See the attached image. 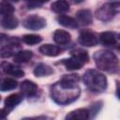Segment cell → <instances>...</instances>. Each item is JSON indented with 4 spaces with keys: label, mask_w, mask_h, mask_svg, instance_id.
<instances>
[{
    "label": "cell",
    "mask_w": 120,
    "mask_h": 120,
    "mask_svg": "<svg viewBox=\"0 0 120 120\" xmlns=\"http://www.w3.org/2000/svg\"><path fill=\"white\" fill-rule=\"evenodd\" d=\"M76 21L78 24L81 25H89L93 22L92 14L89 9H80L76 12Z\"/></svg>",
    "instance_id": "obj_15"
},
{
    "label": "cell",
    "mask_w": 120,
    "mask_h": 120,
    "mask_svg": "<svg viewBox=\"0 0 120 120\" xmlns=\"http://www.w3.org/2000/svg\"><path fill=\"white\" fill-rule=\"evenodd\" d=\"M1 70L3 73L11 75L16 78H21L24 75V72L21 68L13 66L12 64H10L8 62H5V61L1 63Z\"/></svg>",
    "instance_id": "obj_13"
},
{
    "label": "cell",
    "mask_w": 120,
    "mask_h": 120,
    "mask_svg": "<svg viewBox=\"0 0 120 120\" xmlns=\"http://www.w3.org/2000/svg\"><path fill=\"white\" fill-rule=\"evenodd\" d=\"M18 86V82L12 79V78H5L2 80L1 84H0V90L2 92H6V91H10L15 89Z\"/></svg>",
    "instance_id": "obj_22"
},
{
    "label": "cell",
    "mask_w": 120,
    "mask_h": 120,
    "mask_svg": "<svg viewBox=\"0 0 120 120\" xmlns=\"http://www.w3.org/2000/svg\"><path fill=\"white\" fill-rule=\"evenodd\" d=\"M5 38L7 40V43H1L0 55L2 58L10 57L20 52L19 50L21 49V45L17 38H8V37Z\"/></svg>",
    "instance_id": "obj_6"
},
{
    "label": "cell",
    "mask_w": 120,
    "mask_h": 120,
    "mask_svg": "<svg viewBox=\"0 0 120 120\" xmlns=\"http://www.w3.org/2000/svg\"><path fill=\"white\" fill-rule=\"evenodd\" d=\"M119 50H120V46H119Z\"/></svg>",
    "instance_id": "obj_30"
},
{
    "label": "cell",
    "mask_w": 120,
    "mask_h": 120,
    "mask_svg": "<svg viewBox=\"0 0 120 120\" xmlns=\"http://www.w3.org/2000/svg\"><path fill=\"white\" fill-rule=\"evenodd\" d=\"M20 89L22 94V96L26 98H34L38 95V86L30 80H24L20 84Z\"/></svg>",
    "instance_id": "obj_9"
},
{
    "label": "cell",
    "mask_w": 120,
    "mask_h": 120,
    "mask_svg": "<svg viewBox=\"0 0 120 120\" xmlns=\"http://www.w3.org/2000/svg\"><path fill=\"white\" fill-rule=\"evenodd\" d=\"M91 114L88 109L81 108L68 112L65 120H90Z\"/></svg>",
    "instance_id": "obj_11"
},
{
    "label": "cell",
    "mask_w": 120,
    "mask_h": 120,
    "mask_svg": "<svg viewBox=\"0 0 120 120\" xmlns=\"http://www.w3.org/2000/svg\"><path fill=\"white\" fill-rule=\"evenodd\" d=\"M120 7V3H105L96 10V17L99 21L109 22L111 21Z\"/></svg>",
    "instance_id": "obj_5"
},
{
    "label": "cell",
    "mask_w": 120,
    "mask_h": 120,
    "mask_svg": "<svg viewBox=\"0 0 120 120\" xmlns=\"http://www.w3.org/2000/svg\"><path fill=\"white\" fill-rule=\"evenodd\" d=\"M28 8H36L38 7H41L43 5V2H35V1H30L26 3Z\"/></svg>",
    "instance_id": "obj_26"
},
{
    "label": "cell",
    "mask_w": 120,
    "mask_h": 120,
    "mask_svg": "<svg viewBox=\"0 0 120 120\" xmlns=\"http://www.w3.org/2000/svg\"><path fill=\"white\" fill-rule=\"evenodd\" d=\"M93 58L95 60L97 68L100 70L107 72L115 71L119 65V60L117 56L111 51L99 50L94 53Z\"/></svg>",
    "instance_id": "obj_3"
},
{
    "label": "cell",
    "mask_w": 120,
    "mask_h": 120,
    "mask_svg": "<svg viewBox=\"0 0 120 120\" xmlns=\"http://www.w3.org/2000/svg\"><path fill=\"white\" fill-rule=\"evenodd\" d=\"M1 26L5 29H14L18 26V20L13 15L2 17L1 19Z\"/></svg>",
    "instance_id": "obj_20"
},
{
    "label": "cell",
    "mask_w": 120,
    "mask_h": 120,
    "mask_svg": "<svg viewBox=\"0 0 120 120\" xmlns=\"http://www.w3.org/2000/svg\"><path fill=\"white\" fill-rule=\"evenodd\" d=\"M57 22L61 25L68 27V28H77L79 26L76 19L70 16H67V15H59L57 17Z\"/></svg>",
    "instance_id": "obj_18"
},
{
    "label": "cell",
    "mask_w": 120,
    "mask_h": 120,
    "mask_svg": "<svg viewBox=\"0 0 120 120\" xmlns=\"http://www.w3.org/2000/svg\"><path fill=\"white\" fill-rule=\"evenodd\" d=\"M14 8L13 6L6 1H1L0 3V13L2 15V17H6V16H10L13 14L14 12Z\"/></svg>",
    "instance_id": "obj_23"
},
{
    "label": "cell",
    "mask_w": 120,
    "mask_h": 120,
    "mask_svg": "<svg viewBox=\"0 0 120 120\" xmlns=\"http://www.w3.org/2000/svg\"><path fill=\"white\" fill-rule=\"evenodd\" d=\"M22 120H51V119L47 116L41 115V116H35V117H26V118H23Z\"/></svg>",
    "instance_id": "obj_27"
},
{
    "label": "cell",
    "mask_w": 120,
    "mask_h": 120,
    "mask_svg": "<svg viewBox=\"0 0 120 120\" xmlns=\"http://www.w3.org/2000/svg\"><path fill=\"white\" fill-rule=\"evenodd\" d=\"M32 56H33V52L31 51H28V50H23L22 51V50L14 55V61L16 63H19V64L26 63L29 60H31Z\"/></svg>",
    "instance_id": "obj_21"
},
{
    "label": "cell",
    "mask_w": 120,
    "mask_h": 120,
    "mask_svg": "<svg viewBox=\"0 0 120 120\" xmlns=\"http://www.w3.org/2000/svg\"><path fill=\"white\" fill-rule=\"evenodd\" d=\"M53 69L47 64L44 63H39L36 66V68H34V74L37 77H45V76H49L51 74H52Z\"/></svg>",
    "instance_id": "obj_17"
},
{
    "label": "cell",
    "mask_w": 120,
    "mask_h": 120,
    "mask_svg": "<svg viewBox=\"0 0 120 120\" xmlns=\"http://www.w3.org/2000/svg\"><path fill=\"white\" fill-rule=\"evenodd\" d=\"M22 24L25 28L29 29V30H39V29H42L45 25H46V20L38 15H36V14H33V15H30L28 17H26L23 22H22Z\"/></svg>",
    "instance_id": "obj_7"
},
{
    "label": "cell",
    "mask_w": 120,
    "mask_h": 120,
    "mask_svg": "<svg viewBox=\"0 0 120 120\" xmlns=\"http://www.w3.org/2000/svg\"><path fill=\"white\" fill-rule=\"evenodd\" d=\"M82 81L86 87L93 93H102L107 88L106 76L96 69H87L83 76Z\"/></svg>",
    "instance_id": "obj_2"
},
{
    "label": "cell",
    "mask_w": 120,
    "mask_h": 120,
    "mask_svg": "<svg viewBox=\"0 0 120 120\" xmlns=\"http://www.w3.org/2000/svg\"><path fill=\"white\" fill-rule=\"evenodd\" d=\"M39 52L43 55L46 56H51V57H54L57 56L59 54L62 53L63 49L57 45H52V44H44L41 45L38 49Z\"/></svg>",
    "instance_id": "obj_12"
},
{
    "label": "cell",
    "mask_w": 120,
    "mask_h": 120,
    "mask_svg": "<svg viewBox=\"0 0 120 120\" xmlns=\"http://www.w3.org/2000/svg\"><path fill=\"white\" fill-rule=\"evenodd\" d=\"M22 40L28 45H35V44L41 42L42 38L40 36L35 35V34H26L22 37Z\"/></svg>",
    "instance_id": "obj_24"
},
{
    "label": "cell",
    "mask_w": 120,
    "mask_h": 120,
    "mask_svg": "<svg viewBox=\"0 0 120 120\" xmlns=\"http://www.w3.org/2000/svg\"><path fill=\"white\" fill-rule=\"evenodd\" d=\"M51 8L53 12L62 14V13H65L69 10V4L68 3V1L59 0V1L52 2L51 5Z\"/></svg>",
    "instance_id": "obj_19"
},
{
    "label": "cell",
    "mask_w": 120,
    "mask_h": 120,
    "mask_svg": "<svg viewBox=\"0 0 120 120\" xmlns=\"http://www.w3.org/2000/svg\"><path fill=\"white\" fill-rule=\"evenodd\" d=\"M101 105H102V102H101V101H98V102H96V103L92 104L91 109L89 110L90 114L92 115V117H94V116H95V114H97V112H98V110L100 109Z\"/></svg>",
    "instance_id": "obj_25"
},
{
    "label": "cell",
    "mask_w": 120,
    "mask_h": 120,
    "mask_svg": "<svg viewBox=\"0 0 120 120\" xmlns=\"http://www.w3.org/2000/svg\"><path fill=\"white\" fill-rule=\"evenodd\" d=\"M71 36L70 34L63 29H56L53 33V40L59 45L68 44L70 41Z\"/></svg>",
    "instance_id": "obj_16"
},
{
    "label": "cell",
    "mask_w": 120,
    "mask_h": 120,
    "mask_svg": "<svg viewBox=\"0 0 120 120\" xmlns=\"http://www.w3.org/2000/svg\"><path fill=\"white\" fill-rule=\"evenodd\" d=\"M98 40L104 46H112L117 43L118 37L114 32L106 31V32H102L99 34Z\"/></svg>",
    "instance_id": "obj_14"
},
{
    "label": "cell",
    "mask_w": 120,
    "mask_h": 120,
    "mask_svg": "<svg viewBox=\"0 0 120 120\" xmlns=\"http://www.w3.org/2000/svg\"><path fill=\"white\" fill-rule=\"evenodd\" d=\"M79 82L80 77L78 74L64 75L51 88L52 100L59 105H68L77 100L81 95Z\"/></svg>",
    "instance_id": "obj_1"
},
{
    "label": "cell",
    "mask_w": 120,
    "mask_h": 120,
    "mask_svg": "<svg viewBox=\"0 0 120 120\" xmlns=\"http://www.w3.org/2000/svg\"><path fill=\"white\" fill-rule=\"evenodd\" d=\"M1 120H6V115H8V113L4 111V109H1Z\"/></svg>",
    "instance_id": "obj_29"
},
{
    "label": "cell",
    "mask_w": 120,
    "mask_h": 120,
    "mask_svg": "<svg viewBox=\"0 0 120 120\" xmlns=\"http://www.w3.org/2000/svg\"><path fill=\"white\" fill-rule=\"evenodd\" d=\"M116 96L120 99V82L116 81Z\"/></svg>",
    "instance_id": "obj_28"
},
{
    "label": "cell",
    "mask_w": 120,
    "mask_h": 120,
    "mask_svg": "<svg viewBox=\"0 0 120 120\" xmlns=\"http://www.w3.org/2000/svg\"><path fill=\"white\" fill-rule=\"evenodd\" d=\"M22 100V96L21 94H11L6 98L4 101V111L8 114L18 104H20Z\"/></svg>",
    "instance_id": "obj_10"
},
{
    "label": "cell",
    "mask_w": 120,
    "mask_h": 120,
    "mask_svg": "<svg viewBox=\"0 0 120 120\" xmlns=\"http://www.w3.org/2000/svg\"><path fill=\"white\" fill-rule=\"evenodd\" d=\"M88 60L89 55L85 50L75 49L74 51L70 52L69 58L61 60V64H63L68 70H77L86 64Z\"/></svg>",
    "instance_id": "obj_4"
},
{
    "label": "cell",
    "mask_w": 120,
    "mask_h": 120,
    "mask_svg": "<svg viewBox=\"0 0 120 120\" xmlns=\"http://www.w3.org/2000/svg\"><path fill=\"white\" fill-rule=\"evenodd\" d=\"M78 42L85 47H94L98 44V38L94 32L85 29L80 32V35L78 37Z\"/></svg>",
    "instance_id": "obj_8"
}]
</instances>
